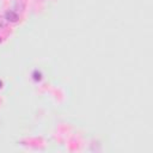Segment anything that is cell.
I'll list each match as a JSON object with an SVG mask.
<instances>
[{"label":"cell","mask_w":153,"mask_h":153,"mask_svg":"<svg viewBox=\"0 0 153 153\" xmlns=\"http://www.w3.org/2000/svg\"><path fill=\"white\" fill-rule=\"evenodd\" d=\"M5 19L7 20V22H11V23H17L18 20H19V17H18V15L16 13V12H13V11H6V13H5Z\"/></svg>","instance_id":"1"},{"label":"cell","mask_w":153,"mask_h":153,"mask_svg":"<svg viewBox=\"0 0 153 153\" xmlns=\"http://www.w3.org/2000/svg\"><path fill=\"white\" fill-rule=\"evenodd\" d=\"M32 78H34V80H36V81H40V80L42 79V74H41V72H38V71H35V72L32 73Z\"/></svg>","instance_id":"2"},{"label":"cell","mask_w":153,"mask_h":153,"mask_svg":"<svg viewBox=\"0 0 153 153\" xmlns=\"http://www.w3.org/2000/svg\"><path fill=\"white\" fill-rule=\"evenodd\" d=\"M1 86H3V83H1V81H0V87H1Z\"/></svg>","instance_id":"3"}]
</instances>
